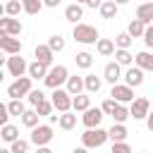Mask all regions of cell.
Instances as JSON below:
<instances>
[{
	"mask_svg": "<svg viewBox=\"0 0 153 153\" xmlns=\"http://www.w3.org/2000/svg\"><path fill=\"white\" fill-rule=\"evenodd\" d=\"M108 139H110V134H108L105 129H100V127H88V129L81 134L84 148H100Z\"/></svg>",
	"mask_w": 153,
	"mask_h": 153,
	"instance_id": "6da1fadb",
	"label": "cell"
},
{
	"mask_svg": "<svg viewBox=\"0 0 153 153\" xmlns=\"http://www.w3.org/2000/svg\"><path fill=\"white\" fill-rule=\"evenodd\" d=\"M74 41L76 43H84V45H91V43H98V29L91 26V24H74V31H72Z\"/></svg>",
	"mask_w": 153,
	"mask_h": 153,
	"instance_id": "7a4b0ae2",
	"label": "cell"
},
{
	"mask_svg": "<svg viewBox=\"0 0 153 153\" xmlns=\"http://www.w3.org/2000/svg\"><path fill=\"white\" fill-rule=\"evenodd\" d=\"M67 79H69V72H67V67L65 65H55V67H50L48 69V74H45V86L48 88H57V86H62V84H67Z\"/></svg>",
	"mask_w": 153,
	"mask_h": 153,
	"instance_id": "3957f363",
	"label": "cell"
},
{
	"mask_svg": "<svg viewBox=\"0 0 153 153\" xmlns=\"http://www.w3.org/2000/svg\"><path fill=\"white\" fill-rule=\"evenodd\" d=\"M50 139H53V127H50V124H36V127L31 129V143H33V146L43 148V146L50 143Z\"/></svg>",
	"mask_w": 153,
	"mask_h": 153,
	"instance_id": "277c9868",
	"label": "cell"
},
{
	"mask_svg": "<svg viewBox=\"0 0 153 153\" xmlns=\"http://www.w3.org/2000/svg\"><path fill=\"white\" fill-rule=\"evenodd\" d=\"M72 98H74V96H72L67 88H60V86H57V88H53V98H50V100H53V105H55L57 112H67V110L72 108Z\"/></svg>",
	"mask_w": 153,
	"mask_h": 153,
	"instance_id": "5b68a950",
	"label": "cell"
},
{
	"mask_svg": "<svg viewBox=\"0 0 153 153\" xmlns=\"http://www.w3.org/2000/svg\"><path fill=\"white\" fill-rule=\"evenodd\" d=\"M29 91H31V76H17V81L7 86L10 98H24L29 96Z\"/></svg>",
	"mask_w": 153,
	"mask_h": 153,
	"instance_id": "8992f818",
	"label": "cell"
},
{
	"mask_svg": "<svg viewBox=\"0 0 153 153\" xmlns=\"http://www.w3.org/2000/svg\"><path fill=\"white\" fill-rule=\"evenodd\" d=\"M5 67H7L10 76H24V74L29 72V65H26L24 57H19V53H17V55H10V57L5 60Z\"/></svg>",
	"mask_w": 153,
	"mask_h": 153,
	"instance_id": "52a82bcc",
	"label": "cell"
},
{
	"mask_svg": "<svg viewBox=\"0 0 153 153\" xmlns=\"http://www.w3.org/2000/svg\"><path fill=\"white\" fill-rule=\"evenodd\" d=\"M110 96L117 103H131L134 100V86H129V84H112Z\"/></svg>",
	"mask_w": 153,
	"mask_h": 153,
	"instance_id": "ba28073f",
	"label": "cell"
},
{
	"mask_svg": "<svg viewBox=\"0 0 153 153\" xmlns=\"http://www.w3.org/2000/svg\"><path fill=\"white\" fill-rule=\"evenodd\" d=\"M103 117H105L103 108H88V110H84L81 122H84V127H86V129H88V127H100Z\"/></svg>",
	"mask_w": 153,
	"mask_h": 153,
	"instance_id": "9c48e42d",
	"label": "cell"
},
{
	"mask_svg": "<svg viewBox=\"0 0 153 153\" xmlns=\"http://www.w3.org/2000/svg\"><path fill=\"white\" fill-rule=\"evenodd\" d=\"M0 48L7 55H17V53H22V41L14 38L12 33H0Z\"/></svg>",
	"mask_w": 153,
	"mask_h": 153,
	"instance_id": "30bf717a",
	"label": "cell"
},
{
	"mask_svg": "<svg viewBox=\"0 0 153 153\" xmlns=\"http://www.w3.org/2000/svg\"><path fill=\"white\" fill-rule=\"evenodd\" d=\"M22 22L19 19H14V17H10V14H5L2 19H0V33H12V36H19L22 33Z\"/></svg>",
	"mask_w": 153,
	"mask_h": 153,
	"instance_id": "8fae6325",
	"label": "cell"
},
{
	"mask_svg": "<svg viewBox=\"0 0 153 153\" xmlns=\"http://www.w3.org/2000/svg\"><path fill=\"white\" fill-rule=\"evenodd\" d=\"M129 110H131L134 120H146V115L151 112V103H148V98H134Z\"/></svg>",
	"mask_w": 153,
	"mask_h": 153,
	"instance_id": "7c38bea8",
	"label": "cell"
},
{
	"mask_svg": "<svg viewBox=\"0 0 153 153\" xmlns=\"http://www.w3.org/2000/svg\"><path fill=\"white\" fill-rule=\"evenodd\" d=\"M103 79L105 81H110V84H117L120 79H122V65L115 60V62H108L105 67H103Z\"/></svg>",
	"mask_w": 153,
	"mask_h": 153,
	"instance_id": "4fadbf2b",
	"label": "cell"
},
{
	"mask_svg": "<svg viewBox=\"0 0 153 153\" xmlns=\"http://www.w3.org/2000/svg\"><path fill=\"white\" fill-rule=\"evenodd\" d=\"M143 74H146V69H141L139 65H129V69L124 74V81L129 86H141L143 84Z\"/></svg>",
	"mask_w": 153,
	"mask_h": 153,
	"instance_id": "5bb4252c",
	"label": "cell"
},
{
	"mask_svg": "<svg viewBox=\"0 0 153 153\" xmlns=\"http://www.w3.org/2000/svg\"><path fill=\"white\" fill-rule=\"evenodd\" d=\"M53 55H55V50L45 43V45H36V50H33V57L38 60V62H43V65H53Z\"/></svg>",
	"mask_w": 153,
	"mask_h": 153,
	"instance_id": "9a60e30c",
	"label": "cell"
},
{
	"mask_svg": "<svg viewBox=\"0 0 153 153\" xmlns=\"http://www.w3.org/2000/svg\"><path fill=\"white\" fill-rule=\"evenodd\" d=\"M84 17V10H81V2H72L65 7V19L72 22V24H79V19Z\"/></svg>",
	"mask_w": 153,
	"mask_h": 153,
	"instance_id": "2e32d148",
	"label": "cell"
},
{
	"mask_svg": "<svg viewBox=\"0 0 153 153\" xmlns=\"http://www.w3.org/2000/svg\"><path fill=\"white\" fill-rule=\"evenodd\" d=\"M134 65H139V67L146 69V72H153V53H148V50L136 53V55H134Z\"/></svg>",
	"mask_w": 153,
	"mask_h": 153,
	"instance_id": "e0dca14e",
	"label": "cell"
},
{
	"mask_svg": "<svg viewBox=\"0 0 153 153\" xmlns=\"http://www.w3.org/2000/svg\"><path fill=\"white\" fill-rule=\"evenodd\" d=\"M117 7H120V5H117L115 0H103V5H100L98 10H100V17H103V19H115V17H117Z\"/></svg>",
	"mask_w": 153,
	"mask_h": 153,
	"instance_id": "ac0fdd59",
	"label": "cell"
},
{
	"mask_svg": "<svg viewBox=\"0 0 153 153\" xmlns=\"http://www.w3.org/2000/svg\"><path fill=\"white\" fill-rule=\"evenodd\" d=\"M136 17L146 24H153V2H141L136 7Z\"/></svg>",
	"mask_w": 153,
	"mask_h": 153,
	"instance_id": "d6986e66",
	"label": "cell"
},
{
	"mask_svg": "<svg viewBox=\"0 0 153 153\" xmlns=\"http://www.w3.org/2000/svg\"><path fill=\"white\" fill-rule=\"evenodd\" d=\"M96 50H98V55H103V57H110V55H115V43H112L110 38H98V43H96Z\"/></svg>",
	"mask_w": 153,
	"mask_h": 153,
	"instance_id": "ffe728a7",
	"label": "cell"
},
{
	"mask_svg": "<svg viewBox=\"0 0 153 153\" xmlns=\"http://www.w3.org/2000/svg\"><path fill=\"white\" fill-rule=\"evenodd\" d=\"M88 108H91V98H88L86 93H76V96L72 98V110L84 112V110H88Z\"/></svg>",
	"mask_w": 153,
	"mask_h": 153,
	"instance_id": "44dd1931",
	"label": "cell"
},
{
	"mask_svg": "<svg viewBox=\"0 0 153 153\" xmlns=\"http://www.w3.org/2000/svg\"><path fill=\"white\" fill-rule=\"evenodd\" d=\"M0 139L5 141V143H12V141H17L19 139V129L14 127V124H2V131H0Z\"/></svg>",
	"mask_w": 153,
	"mask_h": 153,
	"instance_id": "7402d4cb",
	"label": "cell"
},
{
	"mask_svg": "<svg viewBox=\"0 0 153 153\" xmlns=\"http://www.w3.org/2000/svg\"><path fill=\"white\" fill-rule=\"evenodd\" d=\"M45 74H48V65H43L38 60L29 65V76L31 79H45Z\"/></svg>",
	"mask_w": 153,
	"mask_h": 153,
	"instance_id": "603a6c76",
	"label": "cell"
},
{
	"mask_svg": "<svg viewBox=\"0 0 153 153\" xmlns=\"http://www.w3.org/2000/svg\"><path fill=\"white\" fill-rule=\"evenodd\" d=\"M57 124H60V129L69 131V129H74V127H76V115H72L69 110H67V112H60V120H57Z\"/></svg>",
	"mask_w": 153,
	"mask_h": 153,
	"instance_id": "cb8c5ba5",
	"label": "cell"
},
{
	"mask_svg": "<svg viewBox=\"0 0 153 153\" xmlns=\"http://www.w3.org/2000/svg\"><path fill=\"white\" fill-rule=\"evenodd\" d=\"M108 134H110L112 141H124V139H127V127H124V122H115V124L108 129Z\"/></svg>",
	"mask_w": 153,
	"mask_h": 153,
	"instance_id": "d4e9b609",
	"label": "cell"
},
{
	"mask_svg": "<svg viewBox=\"0 0 153 153\" xmlns=\"http://www.w3.org/2000/svg\"><path fill=\"white\" fill-rule=\"evenodd\" d=\"M84 88H86V84H84V76H69V79H67V91H69L72 96L81 93Z\"/></svg>",
	"mask_w": 153,
	"mask_h": 153,
	"instance_id": "484cf974",
	"label": "cell"
},
{
	"mask_svg": "<svg viewBox=\"0 0 153 153\" xmlns=\"http://www.w3.org/2000/svg\"><path fill=\"white\" fill-rule=\"evenodd\" d=\"M84 84H86V93H98L100 86H103L100 76H96V74H86L84 76Z\"/></svg>",
	"mask_w": 153,
	"mask_h": 153,
	"instance_id": "4316f807",
	"label": "cell"
},
{
	"mask_svg": "<svg viewBox=\"0 0 153 153\" xmlns=\"http://www.w3.org/2000/svg\"><path fill=\"white\" fill-rule=\"evenodd\" d=\"M146 26H148V24H146V22H141V19L136 17V19H131V22H129V26H127V31H129V33H131L134 38H139V36H143V31H146Z\"/></svg>",
	"mask_w": 153,
	"mask_h": 153,
	"instance_id": "83f0119b",
	"label": "cell"
},
{
	"mask_svg": "<svg viewBox=\"0 0 153 153\" xmlns=\"http://www.w3.org/2000/svg\"><path fill=\"white\" fill-rule=\"evenodd\" d=\"M38 117H41V115H38L36 108H33V110H24V115H22V124L29 127V129H33V127L38 124Z\"/></svg>",
	"mask_w": 153,
	"mask_h": 153,
	"instance_id": "f1b7e54d",
	"label": "cell"
},
{
	"mask_svg": "<svg viewBox=\"0 0 153 153\" xmlns=\"http://www.w3.org/2000/svg\"><path fill=\"white\" fill-rule=\"evenodd\" d=\"M115 60H117L120 65H124V67H129V65L134 62V55L129 53V48H117V50H115Z\"/></svg>",
	"mask_w": 153,
	"mask_h": 153,
	"instance_id": "f546056e",
	"label": "cell"
},
{
	"mask_svg": "<svg viewBox=\"0 0 153 153\" xmlns=\"http://www.w3.org/2000/svg\"><path fill=\"white\" fill-rule=\"evenodd\" d=\"M74 62H76V67L88 69V67L93 65V55H91V53H86V50H81V53H76V55H74Z\"/></svg>",
	"mask_w": 153,
	"mask_h": 153,
	"instance_id": "4dcf8cb0",
	"label": "cell"
},
{
	"mask_svg": "<svg viewBox=\"0 0 153 153\" xmlns=\"http://www.w3.org/2000/svg\"><path fill=\"white\" fill-rule=\"evenodd\" d=\"M22 5H24V12L26 14H38L45 2H41V0H22Z\"/></svg>",
	"mask_w": 153,
	"mask_h": 153,
	"instance_id": "1f68e13d",
	"label": "cell"
},
{
	"mask_svg": "<svg viewBox=\"0 0 153 153\" xmlns=\"http://www.w3.org/2000/svg\"><path fill=\"white\" fill-rule=\"evenodd\" d=\"M112 117H115V122H127V120L131 117V110H127V108H124V103H117V108H115Z\"/></svg>",
	"mask_w": 153,
	"mask_h": 153,
	"instance_id": "d6a6232c",
	"label": "cell"
},
{
	"mask_svg": "<svg viewBox=\"0 0 153 153\" xmlns=\"http://www.w3.org/2000/svg\"><path fill=\"white\" fill-rule=\"evenodd\" d=\"M24 10V5H22V0H7L5 2V14H10V17H14V14H19Z\"/></svg>",
	"mask_w": 153,
	"mask_h": 153,
	"instance_id": "836d02e7",
	"label": "cell"
},
{
	"mask_svg": "<svg viewBox=\"0 0 153 153\" xmlns=\"http://www.w3.org/2000/svg\"><path fill=\"white\" fill-rule=\"evenodd\" d=\"M131 41H134V36H131L129 31H122V33L115 36V45H117V48H129Z\"/></svg>",
	"mask_w": 153,
	"mask_h": 153,
	"instance_id": "e575fe53",
	"label": "cell"
},
{
	"mask_svg": "<svg viewBox=\"0 0 153 153\" xmlns=\"http://www.w3.org/2000/svg\"><path fill=\"white\" fill-rule=\"evenodd\" d=\"M7 108H10V112H12V115H17V117H22V115H24V110H26V108H24V103H22V98H12V100L7 103Z\"/></svg>",
	"mask_w": 153,
	"mask_h": 153,
	"instance_id": "d590c367",
	"label": "cell"
},
{
	"mask_svg": "<svg viewBox=\"0 0 153 153\" xmlns=\"http://www.w3.org/2000/svg\"><path fill=\"white\" fill-rule=\"evenodd\" d=\"M33 108L38 110V115H41V117H50V112H53V108H55V105H53V100H41V103H38V105H33Z\"/></svg>",
	"mask_w": 153,
	"mask_h": 153,
	"instance_id": "8d00e7d4",
	"label": "cell"
},
{
	"mask_svg": "<svg viewBox=\"0 0 153 153\" xmlns=\"http://www.w3.org/2000/svg\"><path fill=\"white\" fill-rule=\"evenodd\" d=\"M48 45H50L55 53H60V50H65V38H62L60 33H55V36H50V38H48Z\"/></svg>",
	"mask_w": 153,
	"mask_h": 153,
	"instance_id": "74e56055",
	"label": "cell"
},
{
	"mask_svg": "<svg viewBox=\"0 0 153 153\" xmlns=\"http://www.w3.org/2000/svg\"><path fill=\"white\" fill-rule=\"evenodd\" d=\"M26 98H29V103H31V105H38L41 100H45V93H43L41 88H31Z\"/></svg>",
	"mask_w": 153,
	"mask_h": 153,
	"instance_id": "f35d334b",
	"label": "cell"
},
{
	"mask_svg": "<svg viewBox=\"0 0 153 153\" xmlns=\"http://www.w3.org/2000/svg\"><path fill=\"white\" fill-rule=\"evenodd\" d=\"M10 151H12V153H26V151H29V141L17 139V141H12V143H10Z\"/></svg>",
	"mask_w": 153,
	"mask_h": 153,
	"instance_id": "ab89813d",
	"label": "cell"
},
{
	"mask_svg": "<svg viewBox=\"0 0 153 153\" xmlns=\"http://www.w3.org/2000/svg\"><path fill=\"white\" fill-rule=\"evenodd\" d=\"M100 108H103V112H105V115H112V112H115V108H117V100L110 96L108 100H103V105H100Z\"/></svg>",
	"mask_w": 153,
	"mask_h": 153,
	"instance_id": "60d3db41",
	"label": "cell"
},
{
	"mask_svg": "<svg viewBox=\"0 0 153 153\" xmlns=\"http://www.w3.org/2000/svg\"><path fill=\"white\" fill-rule=\"evenodd\" d=\"M129 143L127 141H112V153H129Z\"/></svg>",
	"mask_w": 153,
	"mask_h": 153,
	"instance_id": "b9f144b4",
	"label": "cell"
},
{
	"mask_svg": "<svg viewBox=\"0 0 153 153\" xmlns=\"http://www.w3.org/2000/svg\"><path fill=\"white\" fill-rule=\"evenodd\" d=\"M143 43H146L148 48H153V24L146 26V31H143Z\"/></svg>",
	"mask_w": 153,
	"mask_h": 153,
	"instance_id": "7bdbcfd3",
	"label": "cell"
},
{
	"mask_svg": "<svg viewBox=\"0 0 153 153\" xmlns=\"http://www.w3.org/2000/svg\"><path fill=\"white\" fill-rule=\"evenodd\" d=\"M10 108L7 105H0V124H7V120H10Z\"/></svg>",
	"mask_w": 153,
	"mask_h": 153,
	"instance_id": "ee69618b",
	"label": "cell"
},
{
	"mask_svg": "<svg viewBox=\"0 0 153 153\" xmlns=\"http://www.w3.org/2000/svg\"><path fill=\"white\" fill-rule=\"evenodd\" d=\"M146 127H148V129L153 131V110H151V112L146 115Z\"/></svg>",
	"mask_w": 153,
	"mask_h": 153,
	"instance_id": "f6af8a7d",
	"label": "cell"
},
{
	"mask_svg": "<svg viewBox=\"0 0 153 153\" xmlns=\"http://www.w3.org/2000/svg\"><path fill=\"white\" fill-rule=\"evenodd\" d=\"M86 5L96 10V7H100V5H103V0H86Z\"/></svg>",
	"mask_w": 153,
	"mask_h": 153,
	"instance_id": "bcb514c9",
	"label": "cell"
},
{
	"mask_svg": "<svg viewBox=\"0 0 153 153\" xmlns=\"http://www.w3.org/2000/svg\"><path fill=\"white\" fill-rule=\"evenodd\" d=\"M43 2H45V7H57L62 0H43Z\"/></svg>",
	"mask_w": 153,
	"mask_h": 153,
	"instance_id": "7dc6e473",
	"label": "cell"
},
{
	"mask_svg": "<svg viewBox=\"0 0 153 153\" xmlns=\"http://www.w3.org/2000/svg\"><path fill=\"white\" fill-rule=\"evenodd\" d=\"M115 2H117V5H127L129 0H115Z\"/></svg>",
	"mask_w": 153,
	"mask_h": 153,
	"instance_id": "c3c4849f",
	"label": "cell"
},
{
	"mask_svg": "<svg viewBox=\"0 0 153 153\" xmlns=\"http://www.w3.org/2000/svg\"><path fill=\"white\" fill-rule=\"evenodd\" d=\"M76 2H84V5H86V0H76Z\"/></svg>",
	"mask_w": 153,
	"mask_h": 153,
	"instance_id": "681fc988",
	"label": "cell"
}]
</instances>
